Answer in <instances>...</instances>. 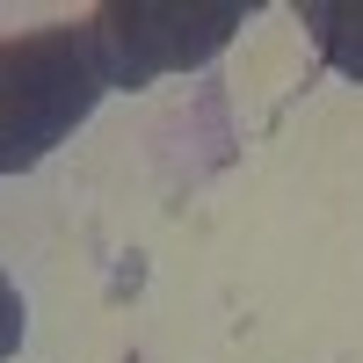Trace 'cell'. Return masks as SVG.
<instances>
[{
	"mask_svg": "<svg viewBox=\"0 0 363 363\" xmlns=\"http://www.w3.org/2000/svg\"><path fill=\"white\" fill-rule=\"evenodd\" d=\"M22 349V298H15V284L0 277V363H8Z\"/></svg>",
	"mask_w": 363,
	"mask_h": 363,
	"instance_id": "obj_4",
	"label": "cell"
},
{
	"mask_svg": "<svg viewBox=\"0 0 363 363\" xmlns=\"http://www.w3.org/2000/svg\"><path fill=\"white\" fill-rule=\"evenodd\" d=\"M298 22L313 29V44L335 58L349 80H363V8H327V0H313V8H298Z\"/></svg>",
	"mask_w": 363,
	"mask_h": 363,
	"instance_id": "obj_3",
	"label": "cell"
},
{
	"mask_svg": "<svg viewBox=\"0 0 363 363\" xmlns=\"http://www.w3.org/2000/svg\"><path fill=\"white\" fill-rule=\"evenodd\" d=\"M95 22H51L0 44V174H29L87 109L109 95Z\"/></svg>",
	"mask_w": 363,
	"mask_h": 363,
	"instance_id": "obj_1",
	"label": "cell"
},
{
	"mask_svg": "<svg viewBox=\"0 0 363 363\" xmlns=\"http://www.w3.org/2000/svg\"><path fill=\"white\" fill-rule=\"evenodd\" d=\"M102 37V58H109V80L116 87H145L153 73H182V66H203L211 51H218L240 22H247V8L240 0H225V8H95L87 15Z\"/></svg>",
	"mask_w": 363,
	"mask_h": 363,
	"instance_id": "obj_2",
	"label": "cell"
}]
</instances>
